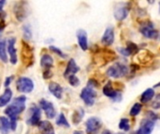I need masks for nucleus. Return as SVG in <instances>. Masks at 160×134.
I'll return each instance as SVG.
<instances>
[{
    "instance_id": "f257e3e1",
    "label": "nucleus",
    "mask_w": 160,
    "mask_h": 134,
    "mask_svg": "<svg viewBox=\"0 0 160 134\" xmlns=\"http://www.w3.org/2000/svg\"><path fill=\"white\" fill-rule=\"evenodd\" d=\"M25 96H19L15 98L11 104H9L6 110L5 114L11 119V118H18V116L25 109Z\"/></svg>"
},
{
    "instance_id": "f03ea898",
    "label": "nucleus",
    "mask_w": 160,
    "mask_h": 134,
    "mask_svg": "<svg viewBox=\"0 0 160 134\" xmlns=\"http://www.w3.org/2000/svg\"><path fill=\"white\" fill-rule=\"evenodd\" d=\"M106 74L108 76H111L113 78H120V77L126 76L128 74V68L127 67V65L121 62H116L115 64L108 68Z\"/></svg>"
},
{
    "instance_id": "7ed1b4c3",
    "label": "nucleus",
    "mask_w": 160,
    "mask_h": 134,
    "mask_svg": "<svg viewBox=\"0 0 160 134\" xmlns=\"http://www.w3.org/2000/svg\"><path fill=\"white\" fill-rule=\"evenodd\" d=\"M22 62L26 67L31 66L34 62L33 49L25 41H22Z\"/></svg>"
},
{
    "instance_id": "20e7f679",
    "label": "nucleus",
    "mask_w": 160,
    "mask_h": 134,
    "mask_svg": "<svg viewBox=\"0 0 160 134\" xmlns=\"http://www.w3.org/2000/svg\"><path fill=\"white\" fill-rule=\"evenodd\" d=\"M16 89L20 92L30 93L34 90V83L30 78L25 76H21L16 81Z\"/></svg>"
},
{
    "instance_id": "39448f33",
    "label": "nucleus",
    "mask_w": 160,
    "mask_h": 134,
    "mask_svg": "<svg viewBox=\"0 0 160 134\" xmlns=\"http://www.w3.org/2000/svg\"><path fill=\"white\" fill-rule=\"evenodd\" d=\"M97 91L91 87H85L82 89L81 92V99L84 102V104L88 106H92L95 104L97 98Z\"/></svg>"
},
{
    "instance_id": "423d86ee",
    "label": "nucleus",
    "mask_w": 160,
    "mask_h": 134,
    "mask_svg": "<svg viewBox=\"0 0 160 134\" xmlns=\"http://www.w3.org/2000/svg\"><path fill=\"white\" fill-rule=\"evenodd\" d=\"M141 34L147 38L156 39L158 37V31L154 28V25L151 21H145L140 27Z\"/></svg>"
},
{
    "instance_id": "0eeeda50",
    "label": "nucleus",
    "mask_w": 160,
    "mask_h": 134,
    "mask_svg": "<svg viewBox=\"0 0 160 134\" xmlns=\"http://www.w3.org/2000/svg\"><path fill=\"white\" fill-rule=\"evenodd\" d=\"M102 122L98 118L92 117L87 119L85 123V128H86V133L87 134H97L99 130L101 129Z\"/></svg>"
},
{
    "instance_id": "6e6552de",
    "label": "nucleus",
    "mask_w": 160,
    "mask_h": 134,
    "mask_svg": "<svg viewBox=\"0 0 160 134\" xmlns=\"http://www.w3.org/2000/svg\"><path fill=\"white\" fill-rule=\"evenodd\" d=\"M102 91H103V94H104L105 96L109 97L110 99L113 100L114 102H119V101H121V99H122V94H121L120 92H118L116 90L113 89L112 84L111 81H109V82L104 86Z\"/></svg>"
},
{
    "instance_id": "1a4fd4ad",
    "label": "nucleus",
    "mask_w": 160,
    "mask_h": 134,
    "mask_svg": "<svg viewBox=\"0 0 160 134\" xmlns=\"http://www.w3.org/2000/svg\"><path fill=\"white\" fill-rule=\"evenodd\" d=\"M27 3L26 2H18L14 6V13L18 21H23L27 17Z\"/></svg>"
},
{
    "instance_id": "9d476101",
    "label": "nucleus",
    "mask_w": 160,
    "mask_h": 134,
    "mask_svg": "<svg viewBox=\"0 0 160 134\" xmlns=\"http://www.w3.org/2000/svg\"><path fill=\"white\" fill-rule=\"evenodd\" d=\"M39 105H40L41 109L45 112V115H46L47 118L51 119V118H53L55 117L56 111H55V109L53 107V104L51 102H49V101H47L45 99H41L39 101Z\"/></svg>"
},
{
    "instance_id": "9b49d317",
    "label": "nucleus",
    "mask_w": 160,
    "mask_h": 134,
    "mask_svg": "<svg viewBox=\"0 0 160 134\" xmlns=\"http://www.w3.org/2000/svg\"><path fill=\"white\" fill-rule=\"evenodd\" d=\"M154 129H155V122L148 118H145L141 123V127L135 132V134H151L153 132Z\"/></svg>"
},
{
    "instance_id": "f8f14e48",
    "label": "nucleus",
    "mask_w": 160,
    "mask_h": 134,
    "mask_svg": "<svg viewBox=\"0 0 160 134\" xmlns=\"http://www.w3.org/2000/svg\"><path fill=\"white\" fill-rule=\"evenodd\" d=\"M113 41H114V31L112 26H109L106 28V30L102 35L101 42L105 46H111V45H112Z\"/></svg>"
},
{
    "instance_id": "ddd939ff",
    "label": "nucleus",
    "mask_w": 160,
    "mask_h": 134,
    "mask_svg": "<svg viewBox=\"0 0 160 134\" xmlns=\"http://www.w3.org/2000/svg\"><path fill=\"white\" fill-rule=\"evenodd\" d=\"M76 35H77V39H78V43H79L80 48L82 50H87L88 49L87 33L82 29H79L76 33Z\"/></svg>"
},
{
    "instance_id": "4468645a",
    "label": "nucleus",
    "mask_w": 160,
    "mask_h": 134,
    "mask_svg": "<svg viewBox=\"0 0 160 134\" xmlns=\"http://www.w3.org/2000/svg\"><path fill=\"white\" fill-rule=\"evenodd\" d=\"M15 38L10 37L8 39V52L9 54V60L12 64L17 63V53H16V49L14 47L15 45Z\"/></svg>"
},
{
    "instance_id": "2eb2a0df",
    "label": "nucleus",
    "mask_w": 160,
    "mask_h": 134,
    "mask_svg": "<svg viewBox=\"0 0 160 134\" xmlns=\"http://www.w3.org/2000/svg\"><path fill=\"white\" fill-rule=\"evenodd\" d=\"M80 71V67L77 65L76 62L74 59H70L68 63V66L65 70V73H64V76L66 78H68L70 76H75L76 73H78Z\"/></svg>"
},
{
    "instance_id": "dca6fc26",
    "label": "nucleus",
    "mask_w": 160,
    "mask_h": 134,
    "mask_svg": "<svg viewBox=\"0 0 160 134\" xmlns=\"http://www.w3.org/2000/svg\"><path fill=\"white\" fill-rule=\"evenodd\" d=\"M31 111H32V114H31V117H30L29 120L27 121V123L32 126L38 125L39 120H40V116H41L40 109L38 106H33Z\"/></svg>"
},
{
    "instance_id": "f3484780",
    "label": "nucleus",
    "mask_w": 160,
    "mask_h": 134,
    "mask_svg": "<svg viewBox=\"0 0 160 134\" xmlns=\"http://www.w3.org/2000/svg\"><path fill=\"white\" fill-rule=\"evenodd\" d=\"M128 11H129V8L127 6L119 7L115 8V10H114V18L118 21H122L128 17Z\"/></svg>"
},
{
    "instance_id": "a211bd4d",
    "label": "nucleus",
    "mask_w": 160,
    "mask_h": 134,
    "mask_svg": "<svg viewBox=\"0 0 160 134\" xmlns=\"http://www.w3.org/2000/svg\"><path fill=\"white\" fill-rule=\"evenodd\" d=\"M49 90L50 92L57 99H61L63 95V89L62 87L55 82H51L49 84Z\"/></svg>"
},
{
    "instance_id": "6ab92c4d",
    "label": "nucleus",
    "mask_w": 160,
    "mask_h": 134,
    "mask_svg": "<svg viewBox=\"0 0 160 134\" xmlns=\"http://www.w3.org/2000/svg\"><path fill=\"white\" fill-rule=\"evenodd\" d=\"M12 98V91L10 89L7 88L2 95H0V107L6 106Z\"/></svg>"
},
{
    "instance_id": "aec40b11",
    "label": "nucleus",
    "mask_w": 160,
    "mask_h": 134,
    "mask_svg": "<svg viewBox=\"0 0 160 134\" xmlns=\"http://www.w3.org/2000/svg\"><path fill=\"white\" fill-rule=\"evenodd\" d=\"M53 64V60L51 55L49 54H44L41 59H40V65L41 67L45 68L46 70H50L52 67Z\"/></svg>"
},
{
    "instance_id": "412c9836",
    "label": "nucleus",
    "mask_w": 160,
    "mask_h": 134,
    "mask_svg": "<svg viewBox=\"0 0 160 134\" xmlns=\"http://www.w3.org/2000/svg\"><path fill=\"white\" fill-rule=\"evenodd\" d=\"M38 126V129H39L40 132L42 134H49L53 132L52 125L49 121H47V120L40 121Z\"/></svg>"
},
{
    "instance_id": "4be33fe9",
    "label": "nucleus",
    "mask_w": 160,
    "mask_h": 134,
    "mask_svg": "<svg viewBox=\"0 0 160 134\" xmlns=\"http://www.w3.org/2000/svg\"><path fill=\"white\" fill-rule=\"evenodd\" d=\"M154 97H155V90H154V89L149 88V89H147L142 94V96H141V102L142 104H146V103L150 102Z\"/></svg>"
},
{
    "instance_id": "5701e85b",
    "label": "nucleus",
    "mask_w": 160,
    "mask_h": 134,
    "mask_svg": "<svg viewBox=\"0 0 160 134\" xmlns=\"http://www.w3.org/2000/svg\"><path fill=\"white\" fill-rule=\"evenodd\" d=\"M10 130V122L7 118L0 117V132L2 134H8Z\"/></svg>"
},
{
    "instance_id": "b1692460",
    "label": "nucleus",
    "mask_w": 160,
    "mask_h": 134,
    "mask_svg": "<svg viewBox=\"0 0 160 134\" xmlns=\"http://www.w3.org/2000/svg\"><path fill=\"white\" fill-rule=\"evenodd\" d=\"M0 60L4 62H8L7 52H6V40L0 38Z\"/></svg>"
},
{
    "instance_id": "393cba45",
    "label": "nucleus",
    "mask_w": 160,
    "mask_h": 134,
    "mask_svg": "<svg viewBox=\"0 0 160 134\" xmlns=\"http://www.w3.org/2000/svg\"><path fill=\"white\" fill-rule=\"evenodd\" d=\"M83 116H84V111H83V109L80 108L78 111H75L74 114H73V116H72V121H73V123H74V124H79V123L82 121Z\"/></svg>"
},
{
    "instance_id": "a878e982",
    "label": "nucleus",
    "mask_w": 160,
    "mask_h": 134,
    "mask_svg": "<svg viewBox=\"0 0 160 134\" xmlns=\"http://www.w3.org/2000/svg\"><path fill=\"white\" fill-rule=\"evenodd\" d=\"M56 125L61 126V127H66V128H69V123L68 122V119L66 118L65 115L63 113H60V115L57 117L56 119Z\"/></svg>"
},
{
    "instance_id": "bb28decb",
    "label": "nucleus",
    "mask_w": 160,
    "mask_h": 134,
    "mask_svg": "<svg viewBox=\"0 0 160 134\" xmlns=\"http://www.w3.org/2000/svg\"><path fill=\"white\" fill-rule=\"evenodd\" d=\"M142 109V104L141 103H136V104H134V105L131 107L130 112H129V115H130L131 117H136V116H138V115L141 113Z\"/></svg>"
},
{
    "instance_id": "cd10ccee",
    "label": "nucleus",
    "mask_w": 160,
    "mask_h": 134,
    "mask_svg": "<svg viewBox=\"0 0 160 134\" xmlns=\"http://www.w3.org/2000/svg\"><path fill=\"white\" fill-rule=\"evenodd\" d=\"M139 59L142 62L145 63V62H148L152 60V55L150 53V51H142L139 55Z\"/></svg>"
},
{
    "instance_id": "c85d7f7f",
    "label": "nucleus",
    "mask_w": 160,
    "mask_h": 134,
    "mask_svg": "<svg viewBox=\"0 0 160 134\" xmlns=\"http://www.w3.org/2000/svg\"><path fill=\"white\" fill-rule=\"evenodd\" d=\"M119 129L124 132H128L130 130L129 120L128 118H122L119 122Z\"/></svg>"
},
{
    "instance_id": "c756f323",
    "label": "nucleus",
    "mask_w": 160,
    "mask_h": 134,
    "mask_svg": "<svg viewBox=\"0 0 160 134\" xmlns=\"http://www.w3.org/2000/svg\"><path fill=\"white\" fill-rule=\"evenodd\" d=\"M127 49L128 50L130 55H133V54H136L139 52V47L133 42H128L127 43Z\"/></svg>"
},
{
    "instance_id": "7c9ffc66",
    "label": "nucleus",
    "mask_w": 160,
    "mask_h": 134,
    "mask_svg": "<svg viewBox=\"0 0 160 134\" xmlns=\"http://www.w3.org/2000/svg\"><path fill=\"white\" fill-rule=\"evenodd\" d=\"M22 33H23V36L25 39L29 40L32 38V31H31V27L28 24H25L22 26Z\"/></svg>"
},
{
    "instance_id": "2f4dec72",
    "label": "nucleus",
    "mask_w": 160,
    "mask_h": 134,
    "mask_svg": "<svg viewBox=\"0 0 160 134\" xmlns=\"http://www.w3.org/2000/svg\"><path fill=\"white\" fill-rule=\"evenodd\" d=\"M49 49H50V50H52V52H54L55 54H57V55H59L61 58H67V55L60 49H58L57 47H55V46H52V45H51L50 47H49Z\"/></svg>"
},
{
    "instance_id": "473e14b6",
    "label": "nucleus",
    "mask_w": 160,
    "mask_h": 134,
    "mask_svg": "<svg viewBox=\"0 0 160 134\" xmlns=\"http://www.w3.org/2000/svg\"><path fill=\"white\" fill-rule=\"evenodd\" d=\"M68 82L72 87H78L80 85V79L76 76H70L68 78Z\"/></svg>"
},
{
    "instance_id": "72a5a7b5",
    "label": "nucleus",
    "mask_w": 160,
    "mask_h": 134,
    "mask_svg": "<svg viewBox=\"0 0 160 134\" xmlns=\"http://www.w3.org/2000/svg\"><path fill=\"white\" fill-rule=\"evenodd\" d=\"M151 106H152V108H154L155 110L160 109V93L159 94H158V95L155 97V99H154V101H153Z\"/></svg>"
},
{
    "instance_id": "f704fd0d",
    "label": "nucleus",
    "mask_w": 160,
    "mask_h": 134,
    "mask_svg": "<svg viewBox=\"0 0 160 134\" xmlns=\"http://www.w3.org/2000/svg\"><path fill=\"white\" fill-rule=\"evenodd\" d=\"M147 118L150 119V120H152V121H154V122H156L158 119V116L156 113H154V112L148 111V117H147Z\"/></svg>"
},
{
    "instance_id": "c9c22d12",
    "label": "nucleus",
    "mask_w": 160,
    "mask_h": 134,
    "mask_svg": "<svg viewBox=\"0 0 160 134\" xmlns=\"http://www.w3.org/2000/svg\"><path fill=\"white\" fill-rule=\"evenodd\" d=\"M118 51H119L122 55H124V56H126V57L130 56V54H129L128 50L127 49V48H118Z\"/></svg>"
},
{
    "instance_id": "e433bc0d",
    "label": "nucleus",
    "mask_w": 160,
    "mask_h": 134,
    "mask_svg": "<svg viewBox=\"0 0 160 134\" xmlns=\"http://www.w3.org/2000/svg\"><path fill=\"white\" fill-rule=\"evenodd\" d=\"M52 76V73L51 72V70H45L43 72V78L44 79H49Z\"/></svg>"
},
{
    "instance_id": "4c0bfd02",
    "label": "nucleus",
    "mask_w": 160,
    "mask_h": 134,
    "mask_svg": "<svg viewBox=\"0 0 160 134\" xmlns=\"http://www.w3.org/2000/svg\"><path fill=\"white\" fill-rule=\"evenodd\" d=\"M12 78H13L12 76H8V77H7V78H6V81H5V84H4L6 88H7V87H8V85L11 83V80H12Z\"/></svg>"
},
{
    "instance_id": "58836bf2",
    "label": "nucleus",
    "mask_w": 160,
    "mask_h": 134,
    "mask_svg": "<svg viewBox=\"0 0 160 134\" xmlns=\"http://www.w3.org/2000/svg\"><path fill=\"white\" fill-rule=\"evenodd\" d=\"M5 27H6V24H5L4 20H0V34L3 32V30L5 29Z\"/></svg>"
},
{
    "instance_id": "ea45409f",
    "label": "nucleus",
    "mask_w": 160,
    "mask_h": 134,
    "mask_svg": "<svg viewBox=\"0 0 160 134\" xmlns=\"http://www.w3.org/2000/svg\"><path fill=\"white\" fill-rule=\"evenodd\" d=\"M5 3H6V1H4V0H1L0 1V13L3 11V6L5 5Z\"/></svg>"
},
{
    "instance_id": "a19ab883",
    "label": "nucleus",
    "mask_w": 160,
    "mask_h": 134,
    "mask_svg": "<svg viewBox=\"0 0 160 134\" xmlns=\"http://www.w3.org/2000/svg\"><path fill=\"white\" fill-rule=\"evenodd\" d=\"M101 134H113L111 131H109V130H105V131H103L102 132V133Z\"/></svg>"
},
{
    "instance_id": "79ce46f5",
    "label": "nucleus",
    "mask_w": 160,
    "mask_h": 134,
    "mask_svg": "<svg viewBox=\"0 0 160 134\" xmlns=\"http://www.w3.org/2000/svg\"><path fill=\"white\" fill-rule=\"evenodd\" d=\"M73 134H83V132H81V131H75V132H73Z\"/></svg>"
},
{
    "instance_id": "37998d69",
    "label": "nucleus",
    "mask_w": 160,
    "mask_h": 134,
    "mask_svg": "<svg viewBox=\"0 0 160 134\" xmlns=\"http://www.w3.org/2000/svg\"><path fill=\"white\" fill-rule=\"evenodd\" d=\"M158 87H160V82L159 83H158V84H156L154 88H158Z\"/></svg>"
},
{
    "instance_id": "c03bdc74",
    "label": "nucleus",
    "mask_w": 160,
    "mask_h": 134,
    "mask_svg": "<svg viewBox=\"0 0 160 134\" xmlns=\"http://www.w3.org/2000/svg\"><path fill=\"white\" fill-rule=\"evenodd\" d=\"M49 134H54V132H51V133H49Z\"/></svg>"
}]
</instances>
